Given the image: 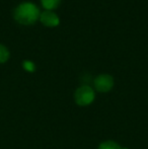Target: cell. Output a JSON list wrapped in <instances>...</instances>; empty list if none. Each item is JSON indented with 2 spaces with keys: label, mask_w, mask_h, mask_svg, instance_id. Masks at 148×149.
Returning <instances> with one entry per match:
<instances>
[{
  "label": "cell",
  "mask_w": 148,
  "mask_h": 149,
  "mask_svg": "<svg viewBox=\"0 0 148 149\" xmlns=\"http://www.w3.org/2000/svg\"><path fill=\"white\" fill-rule=\"evenodd\" d=\"M22 67H24V70L28 71V72H34V71L36 70V65H35V63L30 60H24V62H22Z\"/></svg>",
  "instance_id": "obj_8"
},
{
  "label": "cell",
  "mask_w": 148,
  "mask_h": 149,
  "mask_svg": "<svg viewBox=\"0 0 148 149\" xmlns=\"http://www.w3.org/2000/svg\"><path fill=\"white\" fill-rule=\"evenodd\" d=\"M40 22L48 28H55V26H59L60 18L54 11L45 10L40 15Z\"/></svg>",
  "instance_id": "obj_4"
},
{
  "label": "cell",
  "mask_w": 148,
  "mask_h": 149,
  "mask_svg": "<svg viewBox=\"0 0 148 149\" xmlns=\"http://www.w3.org/2000/svg\"><path fill=\"white\" fill-rule=\"evenodd\" d=\"M95 94L89 85H81L74 93V100L78 106L86 107L94 100Z\"/></svg>",
  "instance_id": "obj_2"
},
{
  "label": "cell",
  "mask_w": 148,
  "mask_h": 149,
  "mask_svg": "<svg viewBox=\"0 0 148 149\" xmlns=\"http://www.w3.org/2000/svg\"><path fill=\"white\" fill-rule=\"evenodd\" d=\"M122 148L123 147H121L117 142L112 141V140H108V141L103 142L99 146V149H122Z\"/></svg>",
  "instance_id": "obj_7"
},
{
  "label": "cell",
  "mask_w": 148,
  "mask_h": 149,
  "mask_svg": "<svg viewBox=\"0 0 148 149\" xmlns=\"http://www.w3.org/2000/svg\"><path fill=\"white\" fill-rule=\"evenodd\" d=\"M42 6L46 10H51L53 11L54 9L58 7L61 3V0H41Z\"/></svg>",
  "instance_id": "obj_5"
},
{
  "label": "cell",
  "mask_w": 148,
  "mask_h": 149,
  "mask_svg": "<svg viewBox=\"0 0 148 149\" xmlns=\"http://www.w3.org/2000/svg\"><path fill=\"white\" fill-rule=\"evenodd\" d=\"M114 78L110 74H101L95 77L93 84L99 92H109L114 86Z\"/></svg>",
  "instance_id": "obj_3"
},
{
  "label": "cell",
  "mask_w": 148,
  "mask_h": 149,
  "mask_svg": "<svg viewBox=\"0 0 148 149\" xmlns=\"http://www.w3.org/2000/svg\"><path fill=\"white\" fill-rule=\"evenodd\" d=\"M41 11L39 7L33 2H22L15 7L13 17L16 22L22 26H32L40 19Z\"/></svg>",
  "instance_id": "obj_1"
},
{
  "label": "cell",
  "mask_w": 148,
  "mask_h": 149,
  "mask_svg": "<svg viewBox=\"0 0 148 149\" xmlns=\"http://www.w3.org/2000/svg\"><path fill=\"white\" fill-rule=\"evenodd\" d=\"M10 57V53L8 49L4 45L0 44V64L7 62V60Z\"/></svg>",
  "instance_id": "obj_6"
},
{
  "label": "cell",
  "mask_w": 148,
  "mask_h": 149,
  "mask_svg": "<svg viewBox=\"0 0 148 149\" xmlns=\"http://www.w3.org/2000/svg\"><path fill=\"white\" fill-rule=\"evenodd\" d=\"M122 149H128V148H126V147H123Z\"/></svg>",
  "instance_id": "obj_9"
}]
</instances>
